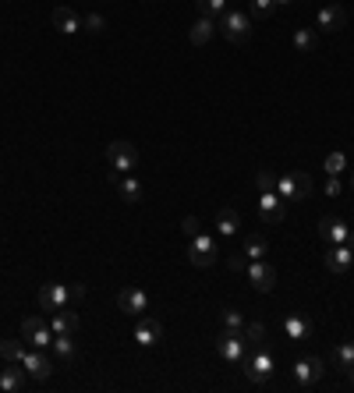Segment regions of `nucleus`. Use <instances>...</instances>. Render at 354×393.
<instances>
[{
    "instance_id": "nucleus-10",
    "label": "nucleus",
    "mask_w": 354,
    "mask_h": 393,
    "mask_svg": "<svg viewBox=\"0 0 354 393\" xmlns=\"http://www.w3.org/2000/svg\"><path fill=\"white\" fill-rule=\"evenodd\" d=\"M248 280H252V287L255 291H273L276 287V269L269 266V262H262V259H252L248 262Z\"/></svg>"
},
{
    "instance_id": "nucleus-35",
    "label": "nucleus",
    "mask_w": 354,
    "mask_h": 393,
    "mask_svg": "<svg viewBox=\"0 0 354 393\" xmlns=\"http://www.w3.org/2000/svg\"><path fill=\"white\" fill-rule=\"evenodd\" d=\"M223 326H227V329H245V315H241L238 308H227V312H223Z\"/></svg>"
},
{
    "instance_id": "nucleus-27",
    "label": "nucleus",
    "mask_w": 354,
    "mask_h": 393,
    "mask_svg": "<svg viewBox=\"0 0 354 393\" xmlns=\"http://www.w3.org/2000/svg\"><path fill=\"white\" fill-rule=\"evenodd\" d=\"M294 50H298V53H312L316 50V29H298V32H294Z\"/></svg>"
},
{
    "instance_id": "nucleus-42",
    "label": "nucleus",
    "mask_w": 354,
    "mask_h": 393,
    "mask_svg": "<svg viewBox=\"0 0 354 393\" xmlns=\"http://www.w3.org/2000/svg\"><path fill=\"white\" fill-rule=\"evenodd\" d=\"M287 4H294V0H276V8H287Z\"/></svg>"
},
{
    "instance_id": "nucleus-40",
    "label": "nucleus",
    "mask_w": 354,
    "mask_h": 393,
    "mask_svg": "<svg viewBox=\"0 0 354 393\" xmlns=\"http://www.w3.org/2000/svg\"><path fill=\"white\" fill-rule=\"evenodd\" d=\"M68 291H71V301H82V298H85V287H82V284H71Z\"/></svg>"
},
{
    "instance_id": "nucleus-34",
    "label": "nucleus",
    "mask_w": 354,
    "mask_h": 393,
    "mask_svg": "<svg viewBox=\"0 0 354 393\" xmlns=\"http://www.w3.org/2000/svg\"><path fill=\"white\" fill-rule=\"evenodd\" d=\"M276 11V0H252V15L255 18H269Z\"/></svg>"
},
{
    "instance_id": "nucleus-44",
    "label": "nucleus",
    "mask_w": 354,
    "mask_h": 393,
    "mask_svg": "<svg viewBox=\"0 0 354 393\" xmlns=\"http://www.w3.org/2000/svg\"><path fill=\"white\" fill-rule=\"evenodd\" d=\"M351 188H354V174H351Z\"/></svg>"
},
{
    "instance_id": "nucleus-3",
    "label": "nucleus",
    "mask_w": 354,
    "mask_h": 393,
    "mask_svg": "<svg viewBox=\"0 0 354 393\" xmlns=\"http://www.w3.org/2000/svg\"><path fill=\"white\" fill-rule=\"evenodd\" d=\"M216 351L223 362H241L248 355V341H245V333L241 329H223L216 336Z\"/></svg>"
},
{
    "instance_id": "nucleus-19",
    "label": "nucleus",
    "mask_w": 354,
    "mask_h": 393,
    "mask_svg": "<svg viewBox=\"0 0 354 393\" xmlns=\"http://www.w3.org/2000/svg\"><path fill=\"white\" fill-rule=\"evenodd\" d=\"M110 185L117 188V192H121V199L125 202H142V185L135 181V178H125V174H117V171H110Z\"/></svg>"
},
{
    "instance_id": "nucleus-31",
    "label": "nucleus",
    "mask_w": 354,
    "mask_h": 393,
    "mask_svg": "<svg viewBox=\"0 0 354 393\" xmlns=\"http://www.w3.org/2000/svg\"><path fill=\"white\" fill-rule=\"evenodd\" d=\"M323 166H326V174H330V178H340V174H344V166H347V156H344V152H330Z\"/></svg>"
},
{
    "instance_id": "nucleus-33",
    "label": "nucleus",
    "mask_w": 354,
    "mask_h": 393,
    "mask_svg": "<svg viewBox=\"0 0 354 393\" xmlns=\"http://www.w3.org/2000/svg\"><path fill=\"white\" fill-rule=\"evenodd\" d=\"M248 262H252V259H248L245 252H230V255H227V266H230V273H248Z\"/></svg>"
},
{
    "instance_id": "nucleus-2",
    "label": "nucleus",
    "mask_w": 354,
    "mask_h": 393,
    "mask_svg": "<svg viewBox=\"0 0 354 393\" xmlns=\"http://www.w3.org/2000/svg\"><path fill=\"white\" fill-rule=\"evenodd\" d=\"M241 365H245V376H248L252 383H259V386L269 383V379H273V369H276L269 348H252V351L241 358Z\"/></svg>"
},
{
    "instance_id": "nucleus-7",
    "label": "nucleus",
    "mask_w": 354,
    "mask_h": 393,
    "mask_svg": "<svg viewBox=\"0 0 354 393\" xmlns=\"http://www.w3.org/2000/svg\"><path fill=\"white\" fill-rule=\"evenodd\" d=\"M36 301H39V308L43 312H61L68 301H71V291H68V284H43L39 287V294H36Z\"/></svg>"
},
{
    "instance_id": "nucleus-11",
    "label": "nucleus",
    "mask_w": 354,
    "mask_h": 393,
    "mask_svg": "<svg viewBox=\"0 0 354 393\" xmlns=\"http://www.w3.org/2000/svg\"><path fill=\"white\" fill-rule=\"evenodd\" d=\"M117 305H121V312H128V315H146L149 312V294L142 287H125L121 294H117Z\"/></svg>"
},
{
    "instance_id": "nucleus-32",
    "label": "nucleus",
    "mask_w": 354,
    "mask_h": 393,
    "mask_svg": "<svg viewBox=\"0 0 354 393\" xmlns=\"http://www.w3.org/2000/svg\"><path fill=\"white\" fill-rule=\"evenodd\" d=\"M241 252H245L248 259H262V255H266V238H259V234H255V238H245V248H241Z\"/></svg>"
},
{
    "instance_id": "nucleus-26",
    "label": "nucleus",
    "mask_w": 354,
    "mask_h": 393,
    "mask_svg": "<svg viewBox=\"0 0 354 393\" xmlns=\"http://www.w3.org/2000/svg\"><path fill=\"white\" fill-rule=\"evenodd\" d=\"M245 341H248V348H266V341H269V333H266V326L262 322H245Z\"/></svg>"
},
{
    "instance_id": "nucleus-37",
    "label": "nucleus",
    "mask_w": 354,
    "mask_h": 393,
    "mask_svg": "<svg viewBox=\"0 0 354 393\" xmlns=\"http://www.w3.org/2000/svg\"><path fill=\"white\" fill-rule=\"evenodd\" d=\"M255 185H259V192H276V178L269 171H259L255 174Z\"/></svg>"
},
{
    "instance_id": "nucleus-29",
    "label": "nucleus",
    "mask_w": 354,
    "mask_h": 393,
    "mask_svg": "<svg viewBox=\"0 0 354 393\" xmlns=\"http://www.w3.org/2000/svg\"><path fill=\"white\" fill-rule=\"evenodd\" d=\"M330 358H333V365H337V369H344V372H347V369L354 365V344H340V348H333V355H330Z\"/></svg>"
},
{
    "instance_id": "nucleus-6",
    "label": "nucleus",
    "mask_w": 354,
    "mask_h": 393,
    "mask_svg": "<svg viewBox=\"0 0 354 393\" xmlns=\"http://www.w3.org/2000/svg\"><path fill=\"white\" fill-rule=\"evenodd\" d=\"M106 159H110V166H113V171H135V166H139V149L132 145V142H110L106 145Z\"/></svg>"
},
{
    "instance_id": "nucleus-16",
    "label": "nucleus",
    "mask_w": 354,
    "mask_h": 393,
    "mask_svg": "<svg viewBox=\"0 0 354 393\" xmlns=\"http://www.w3.org/2000/svg\"><path fill=\"white\" fill-rule=\"evenodd\" d=\"M344 22H347L344 8H340V4H326V8H319L316 29H319V32H340V29H344Z\"/></svg>"
},
{
    "instance_id": "nucleus-21",
    "label": "nucleus",
    "mask_w": 354,
    "mask_h": 393,
    "mask_svg": "<svg viewBox=\"0 0 354 393\" xmlns=\"http://www.w3.org/2000/svg\"><path fill=\"white\" fill-rule=\"evenodd\" d=\"M238 227H241V216L234 209H220L216 213V234L220 238H234V234H238Z\"/></svg>"
},
{
    "instance_id": "nucleus-38",
    "label": "nucleus",
    "mask_w": 354,
    "mask_h": 393,
    "mask_svg": "<svg viewBox=\"0 0 354 393\" xmlns=\"http://www.w3.org/2000/svg\"><path fill=\"white\" fill-rule=\"evenodd\" d=\"M181 231H185L188 238L202 234V223H199V216H185V220H181Z\"/></svg>"
},
{
    "instance_id": "nucleus-36",
    "label": "nucleus",
    "mask_w": 354,
    "mask_h": 393,
    "mask_svg": "<svg viewBox=\"0 0 354 393\" xmlns=\"http://www.w3.org/2000/svg\"><path fill=\"white\" fill-rule=\"evenodd\" d=\"M82 29H85V32H103V29H106V18L92 11V15H85V18H82Z\"/></svg>"
},
{
    "instance_id": "nucleus-22",
    "label": "nucleus",
    "mask_w": 354,
    "mask_h": 393,
    "mask_svg": "<svg viewBox=\"0 0 354 393\" xmlns=\"http://www.w3.org/2000/svg\"><path fill=\"white\" fill-rule=\"evenodd\" d=\"M50 329H53V333H75V329H78V315L68 312V308L53 312V315H50Z\"/></svg>"
},
{
    "instance_id": "nucleus-43",
    "label": "nucleus",
    "mask_w": 354,
    "mask_h": 393,
    "mask_svg": "<svg viewBox=\"0 0 354 393\" xmlns=\"http://www.w3.org/2000/svg\"><path fill=\"white\" fill-rule=\"evenodd\" d=\"M347 379H351V386H354V365H351V369H347Z\"/></svg>"
},
{
    "instance_id": "nucleus-13",
    "label": "nucleus",
    "mask_w": 354,
    "mask_h": 393,
    "mask_svg": "<svg viewBox=\"0 0 354 393\" xmlns=\"http://www.w3.org/2000/svg\"><path fill=\"white\" fill-rule=\"evenodd\" d=\"M160 336H163V322L153 319V315H142L139 326H135V344L139 348H153V344H160Z\"/></svg>"
},
{
    "instance_id": "nucleus-41",
    "label": "nucleus",
    "mask_w": 354,
    "mask_h": 393,
    "mask_svg": "<svg viewBox=\"0 0 354 393\" xmlns=\"http://www.w3.org/2000/svg\"><path fill=\"white\" fill-rule=\"evenodd\" d=\"M344 245H347V248L354 252V231H347V241H344Z\"/></svg>"
},
{
    "instance_id": "nucleus-8",
    "label": "nucleus",
    "mask_w": 354,
    "mask_h": 393,
    "mask_svg": "<svg viewBox=\"0 0 354 393\" xmlns=\"http://www.w3.org/2000/svg\"><path fill=\"white\" fill-rule=\"evenodd\" d=\"M22 341L32 344V348H46V344H53V329L46 326V319L29 315V319L22 322Z\"/></svg>"
},
{
    "instance_id": "nucleus-30",
    "label": "nucleus",
    "mask_w": 354,
    "mask_h": 393,
    "mask_svg": "<svg viewBox=\"0 0 354 393\" xmlns=\"http://www.w3.org/2000/svg\"><path fill=\"white\" fill-rule=\"evenodd\" d=\"M195 8L202 18H213V15H223L227 11V0H195Z\"/></svg>"
},
{
    "instance_id": "nucleus-14",
    "label": "nucleus",
    "mask_w": 354,
    "mask_h": 393,
    "mask_svg": "<svg viewBox=\"0 0 354 393\" xmlns=\"http://www.w3.org/2000/svg\"><path fill=\"white\" fill-rule=\"evenodd\" d=\"M22 365H25V372L32 376V379H50L53 376V362L43 355V348H36V351H25V358H22Z\"/></svg>"
},
{
    "instance_id": "nucleus-28",
    "label": "nucleus",
    "mask_w": 354,
    "mask_h": 393,
    "mask_svg": "<svg viewBox=\"0 0 354 393\" xmlns=\"http://www.w3.org/2000/svg\"><path fill=\"white\" fill-rule=\"evenodd\" d=\"M0 358L4 362H22L25 358V344L22 341H0Z\"/></svg>"
},
{
    "instance_id": "nucleus-23",
    "label": "nucleus",
    "mask_w": 354,
    "mask_h": 393,
    "mask_svg": "<svg viewBox=\"0 0 354 393\" xmlns=\"http://www.w3.org/2000/svg\"><path fill=\"white\" fill-rule=\"evenodd\" d=\"M0 390L4 393H18V390H25V369H4L0 372Z\"/></svg>"
},
{
    "instance_id": "nucleus-20",
    "label": "nucleus",
    "mask_w": 354,
    "mask_h": 393,
    "mask_svg": "<svg viewBox=\"0 0 354 393\" xmlns=\"http://www.w3.org/2000/svg\"><path fill=\"white\" fill-rule=\"evenodd\" d=\"M312 319H305V315H287L283 319V333L290 336V341H312Z\"/></svg>"
},
{
    "instance_id": "nucleus-12",
    "label": "nucleus",
    "mask_w": 354,
    "mask_h": 393,
    "mask_svg": "<svg viewBox=\"0 0 354 393\" xmlns=\"http://www.w3.org/2000/svg\"><path fill=\"white\" fill-rule=\"evenodd\" d=\"M259 216L269 223V227H280L283 223V199L276 195V192H262V199H259Z\"/></svg>"
},
{
    "instance_id": "nucleus-18",
    "label": "nucleus",
    "mask_w": 354,
    "mask_h": 393,
    "mask_svg": "<svg viewBox=\"0 0 354 393\" xmlns=\"http://www.w3.org/2000/svg\"><path fill=\"white\" fill-rule=\"evenodd\" d=\"M53 29L64 32V36H75V32L82 29V18L75 15V8L61 4V8H53Z\"/></svg>"
},
{
    "instance_id": "nucleus-1",
    "label": "nucleus",
    "mask_w": 354,
    "mask_h": 393,
    "mask_svg": "<svg viewBox=\"0 0 354 393\" xmlns=\"http://www.w3.org/2000/svg\"><path fill=\"white\" fill-rule=\"evenodd\" d=\"M312 188H316V181H312V174H305V171H290V174H283V178H276V195L287 202H305L309 195H312Z\"/></svg>"
},
{
    "instance_id": "nucleus-25",
    "label": "nucleus",
    "mask_w": 354,
    "mask_h": 393,
    "mask_svg": "<svg viewBox=\"0 0 354 393\" xmlns=\"http://www.w3.org/2000/svg\"><path fill=\"white\" fill-rule=\"evenodd\" d=\"M213 32H216V25H213V18H199V22L192 25V32H188V39H192V46H206V43L213 39Z\"/></svg>"
},
{
    "instance_id": "nucleus-4",
    "label": "nucleus",
    "mask_w": 354,
    "mask_h": 393,
    "mask_svg": "<svg viewBox=\"0 0 354 393\" xmlns=\"http://www.w3.org/2000/svg\"><path fill=\"white\" fill-rule=\"evenodd\" d=\"M216 255H220V241H216L213 234H195V238H192V248H188L192 266L206 269V266H213V262H216Z\"/></svg>"
},
{
    "instance_id": "nucleus-9",
    "label": "nucleus",
    "mask_w": 354,
    "mask_h": 393,
    "mask_svg": "<svg viewBox=\"0 0 354 393\" xmlns=\"http://www.w3.org/2000/svg\"><path fill=\"white\" fill-rule=\"evenodd\" d=\"M290 372H294V383H298L302 390H312L323 379L326 369H323V358H302V362H294Z\"/></svg>"
},
{
    "instance_id": "nucleus-17",
    "label": "nucleus",
    "mask_w": 354,
    "mask_h": 393,
    "mask_svg": "<svg viewBox=\"0 0 354 393\" xmlns=\"http://www.w3.org/2000/svg\"><path fill=\"white\" fill-rule=\"evenodd\" d=\"M319 238H323L326 245H344V241H347V223L337 220V216H323V220H319Z\"/></svg>"
},
{
    "instance_id": "nucleus-5",
    "label": "nucleus",
    "mask_w": 354,
    "mask_h": 393,
    "mask_svg": "<svg viewBox=\"0 0 354 393\" xmlns=\"http://www.w3.org/2000/svg\"><path fill=\"white\" fill-rule=\"evenodd\" d=\"M220 29H223V36H227L230 43H248V36H252V18L241 15V11H223V15H220Z\"/></svg>"
},
{
    "instance_id": "nucleus-39",
    "label": "nucleus",
    "mask_w": 354,
    "mask_h": 393,
    "mask_svg": "<svg viewBox=\"0 0 354 393\" xmlns=\"http://www.w3.org/2000/svg\"><path fill=\"white\" fill-rule=\"evenodd\" d=\"M326 195H340V178H330L326 181Z\"/></svg>"
},
{
    "instance_id": "nucleus-15",
    "label": "nucleus",
    "mask_w": 354,
    "mask_h": 393,
    "mask_svg": "<svg viewBox=\"0 0 354 393\" xmlns=\"http://www.w3.org/2000/svg\"><path fill=\"white\" fill-rule=\"evenodd\" d=\"M323 262H326L330 273H347V269L354 266V252H351L347 245H330L326 255H323Z\"/></svg>"
},
{
    "instance_id": "nucleus-24",
    "label": "nucleus",
    "mask_w": 354,
    "mask_h": 393,
    "mask_svg": "<svg viewBox=\"0 0 354 393\" xmlns=\"http://www.w3.org/2000/svg\"><path fill=\"white\" fill-rule=\"evenodd\" d=\"M53 351H57V358H64V362L78 358V348L71 341V333H53Z\"/></svg>"
}]
</instances>
